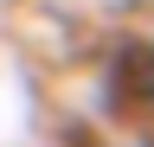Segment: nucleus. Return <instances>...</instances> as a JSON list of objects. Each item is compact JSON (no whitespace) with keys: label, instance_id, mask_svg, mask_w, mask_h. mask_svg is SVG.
Here are the masks:
<instances>
[{"label":"nucleus","instance_id":"obj_1","mask_svg":"<svg viewBox=\"0 0 154 147\" xmlns=\"http://www.w3.org/2000/svg\"><path fill=\"white\" fill-rule=\"evenodd\" d=\"M135 96L154 109V51H141V64H135Z\"/></svg>","mask_w":154,"mask_h":147}]
</instances>
